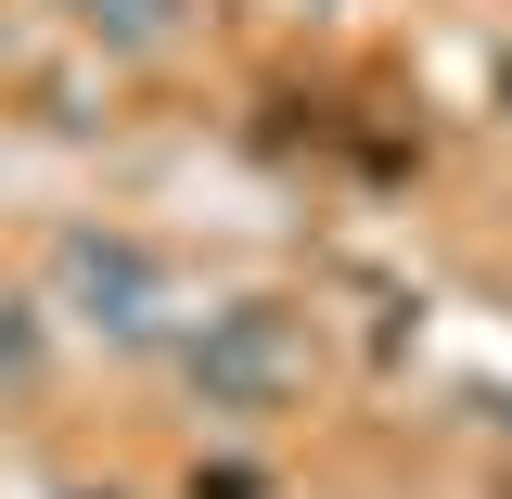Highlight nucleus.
<instances>
[{"instance_id": "f257e3e1", "label": "nucleus", "mask_w": 512, "mask_h": 499, "mask_svg": "<svg viewBox=\"0 0 512 499\" xmlns=\"http://www.w3.org/2000/svg\"><path fill=\"white\" fill-rule=\"evenodd\" d=\"M295 384H308L295 308H218L192 333V397H218V410H282Z\"/></svg>"}, {"instance_id": "f03ea898", "label": "nucleus", "mask_w": 512, "mask_h": 499, "mask_svg": "<svg viewBox=\"0 0 512 499\" xmlns=\"http://www.w3.org/2000/svg\"><path fill=\"white\" fill-rule=\"evenodd\" d=\"M52 282H64L90 320H103V333H167V320H180V295H167V256L128 244V231H64Z\"/></svg>"}, {"instance_id": "7ed1b4c3", "label": "nucleus", "mask_w": 512, "mask_h": 499, "mask_svg": "<svg viewBox=\"0 0 512 499\" xmlns=\"http://www.w3.org/2000/svg\"><path fill=\"white\" fill-rule=\"evenodd\" d=\"M64 13H77V26H90V39H116V52H154V39H167V26H180L192 0H64Z\"/></svg>"}]
</instances>
